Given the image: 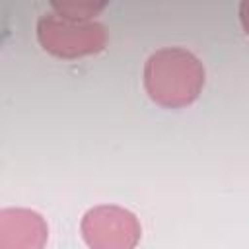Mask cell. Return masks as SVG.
Masks as SVG:
<instances>
[{
	"mask_svg": "<svg viewBox=\"0 0 249 249\" xmlns=\"http://www.w3.org/2000/svg\"><path fill=\"white\" fill-rule=\"evenodd\" d=\"M206 72L196 54L183 47H163L144 62V89L165 109H181L196 101L204 88Z\"/></svg>",
	"mask_w": 249,
	"mask_h": 249,
	"instance_id": "1",
	"label": "cell"
},
{
	"mask_svg": "<svg viewBox=\"0 0 249 249\" xmlns=\"http://www.w3.org/2000/svg\"><path fill=\"white\" fill-rule=\"evenodd\" d=\"M39 45L58 58H80L95 54L107 45L105 25L95 19H70L58 14H47L37 21Z\"/></svg>",
	"mask_w": 249,
	"mask_h": 249,
	"instance_id": "2",
	"label": "cell"
},
{
	"mask_svg": "<svg viewBox=\"0 0 249 249\" xmlns=\"http://www.w3.org/2000/svg\"><path fill=\"white\" fill-rule=\"evenodd\" d=\"M80 231L89 249H136L142 237L136 214L117 204L89 208L82 218Z\"/></svg>",
	"mask_w": 249,
	"mask_h": 249,
	"instance_id": "3",
	"label": "cell"
},
{
	"mask_svg": "<svg viewBox=\"0 0 249 249\" xmlns=\"http://www.w3.org/2000/svg\"><path fill=\"white\" fill-rule=\"evenodd\" d=\"M47 237L49 226L39 212L31 208L0 210V249H43Z\"/></svg>",
	"mask_w": 249,
	"mask_h": 249,
	"instance_id": "4",
	"label": "cell"
},
{
	"mask_svg": "<svg viewBox=\"0 0 249 249\" xmlns=\"http://www.w3.org/2000/svg\"><path fill=\"white\" fill-rule=\"evenodd\" d=\"M107 4L105 2H76V0H68V2H51V8L54 10V14L70 18V19H93V16H97Z\"/></svg>",
	"mask_w": 249,
	"mask_h": 249,
	"instance_id": "5",
	"label": "cell"
},
{
	"mask_svg": "<svg viewBox=\"0 0 249 249\" xmlns=\"http://www.w3.org/2000/svg\"><path fill=\"white\" fill-rule=\"evenodd\" d=\"M239 21H241L243 31L249 35V0H243L239 4Z\"/></svg>",
	"mask_w": 249,
	"mask_h": 249,
	"instance_id": "6",
	"label": "cell"
}]
</instances>
